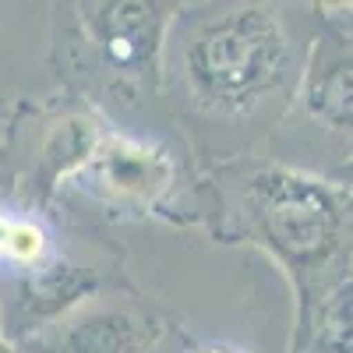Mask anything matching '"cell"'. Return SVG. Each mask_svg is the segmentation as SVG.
Returning a JSON list of instances; mask_svg holds the SVG:
<instances>
[{"label": "cell", "instance_id": "cell-1", "mask_svg": "<svg viewBox=\"0 0 353 353\" xmlns=\"http://www.w3.org/2000/svg\"><path fill=\"white\" fill-rule=\"evenodd\" d=\"M314 4H181L163 39L173 121L205 166L265 149L301 85Z\"/></svg>", "mask_w": 353, "mask_h": 353}, {"label": "cell", "instance_id": "cell-2", "mask_svg": "<svg viewBox=\"0 0 353 353\" xmlns=\"http://www.w3.org/2000/svg\"><path fill=\"white\" fill-rule=\"evenodd\" d=\"M201 219L223 244L269 254L293 290L290 353H301L325 297L350 283V184L269 156H241L201 170Z\"/></svg>", "mask_w": 353, "mask_h": 353}, {"label": "cell", "instance_id": "cell-3", "mask_svg": "<svg viewBox=\"0 0 353 353\" xmlns=\"http://www.w3.org/2000/svg\"><path fill=\"white\" fill-rule=\"evenodd\" d=\"M181 4L166 0H85L53 8V68L64 92L106 110L159 96L163 39Z\"/></svg>", "mask_w": 353, "mask_h": 353}, {"label": "cell", "instance_id": "cell-4", "mask_svg": "<svg viewBox=\"0 0 353 353\" xmlns=\"http://www.w3.org/2000/svg\"><path fill=\"white\" fill-rule=\"evenodd\" d=\"M64 188L113 219H201V173H191V159L156 134L117 128L113 117L103 124L88 159L68 176Z\"/></svg>", "mask_w": 353, "mask_h": 353}, {"label": "cell", "instance_id": "cell-5", "mask_svg": "<svg viewBox=\"0 0 353 353\" xmlns=\"http://www.w3.org/2000/svg\"><path fill=\"white\" fill-rule=\"evenodd\" d=\"M314 14L318 25L286 121L304 117L332 145V156L350 166V4H314Z\"/></svg>", "mask_w": 353, "mask_h": 353}, {"label": "cell", "instance_id": "cell-6", "mask_svg": "<svg viewBox=\"0 0 353 353\" xmlns=\"http://www.w3.org/2000/svg\"><path fill=\"white\" fill-rule=\"evenodd\" d=\"M166 339V321L128 293L106 301V290L57 318L43 332L28 336L14 353H156Z\"/></svg>", "mask_w": 353, "mask_h": 353}, {"label": "cell", "instance_id": "cell-7", "mask_svg": "<svg viewBox=\"0 0 353 353\" xmlns=\"http://www.w3.org/2000/svg\"><path fill=\"white\" fill-rule=\"evenodd\" d=\"M173 353H251V350L230 343V339H184Z\"/></svg>", "mask_w": 353, "mask_h": 353}, {"label": "cell", "instance_id": "cell-8", "mask_svg": "<svg viewBox=\"0 0 353 353\" xmlns=\"http://www.w3.org/2000/svg\"><path fill=\"white\" fill-rule=\"evenodd\" d=\"M0 353H14L11 343H8V336H4V325H0Z\"/></svg>", "mask_w": 353, "mask_h": 353}]
</instances>
